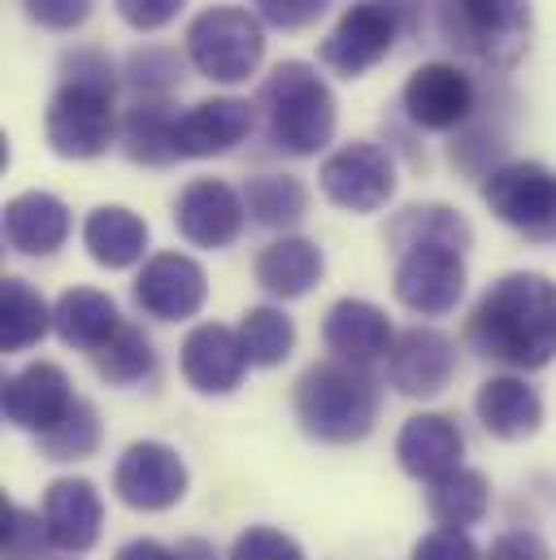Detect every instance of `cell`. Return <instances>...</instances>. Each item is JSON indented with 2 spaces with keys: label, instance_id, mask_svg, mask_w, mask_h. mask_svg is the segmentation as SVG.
Segmentation results:
<instances>
[{
  "label": "cell",
  "instance_id": "cell-1",
  "mask_svg": "<svg viewBox=\"0 0 556 560\" xmlns=\"http://www.w3.org/2000/svg\"><path fill=\"white\" fill-rule=\"evenodd\" d=\"M470 348L509 370H544L556 357V282L531 270L491 282L470 313Z\"/></svg>",
  "mask_w": 556,
  "mask_h": 560
},
{
  "label": "cell",
  "instance_id": "cell-2",
  "mask_svg": "<svg viewBox=\"0 0 556 560\" xmlns=\"http://www.w3.org/2000/svg\"><path fill=\"white\" fill-rule=\"evenodd\" d=\"M114 96H118V70L101 48L66 52L61 57V88L48 101V118H44L53 152L66 161L101 156L118 131Z\"/></svg>",
  "mask_w": 556,
  "mask_h": 560
},
{
  "label": "cell",
  "instance_id": "cell-3",
  "mask_svg": "<svg viewBox=\"0 0 556 560\" xmlns=\"http://www.w3.org/2000/svg\"><path fill=\"white\" fill-rule=\"evenodd\" d=\"M383 392L352 361H317L296 383V418L317 443H361L379 421Z\"/></svg>",
  "mask_w": 556,
  "mask_h": 560
},
{
  "label": "cell",
  "instance_id": "cell-4",
  "mask_svg": "<svg viewBox=\"0 0 556 560\" xmlns=\"http://www.w3.org/2000/svg\"><path fill=\"white\" fill-rule=\"evenodd\" d=\"M262 109L275 148L291 156H313L335 136V96L309 61H278L262 83Z\"/></svg>",
  "mask_w": 556,
  "mask_h": 560
},
{
  "label": "cell",
  "instance_id": "cell-5",
  "mask_svg": "<svg viewBox=\"0 0 556 560\" xmlns=\"http://www.w3.org/2000/svg\"><path fill=\"white\" fill-rule=\"evenodd\" d=\"M426 4L439 39L491 70H509L531 44L526 0H426Z\"/></svg>",
  "mask_w": 556,
  "mask_h": 560
},
{
  "label": "cell",
  "instance_id": "cell-6",
  "mask_svg": "<svg viewBox=\"0 0 556 560\" xmlns=\"http://www.w3.org/2000/svg\"><path fill=\"white\" fill-rule=\"evenodd\" d=\"M417 18H421V0H357L331 26L317 57L344 79H361L392 52L396 35L414 31Z\"/></svg>",
  "mask_w": 556,
  "mask_h": 560
},
{
  "label": "cell",
  "instance_id": "cell-7",
  "mask_svg": "<svg viewBox=\"0 0 556 560\" xmlns=\"http://www.w3.org/2000/svg\"><path fill=\"white\" fill-rule=\"evenodd\" d=\"M266 57L262 18L235 4H213L187 26V61L213 83H244Z\"/></svg>",
  "mask_w": 556,
  "mask_h": 560
},
{
  "label": "cell",
  "instance_id": "cell-8",
  "mask_svg": "<svg viewBox=\"0 0 556 560\" xmlns=\"http://www.w3.org/2000/svg\"><path fill=\"white\" fill-rule=\"evenodd\" d=\"M487 209L531 244H556V174L540 161H509L483 178Z\"/></svg>",
  "mask_w": 556,
  "mask_h": 560
},
{
  "label": "cell",
  "instance_id": "cell-9",
  "mask_svg": "<svg viewBox=\"0 0 556 560\" xmlns=\"http://www.w3.org/2000/svg\"><path fill=\"white\" fill-rule=\"evenodd\" d=\"M322 191L348 213H379L396 196V165L379 143H344L322 161Z\"/></svg>",
  "mask_w": 556,
  "mask_h": 560
},
{
  "label": "cell",
  "instance_id": "cell-10",
  "mask_svg": "<svg viewBox=\"0 0 556 560\" xmlns=\"http://www.w3.org/2000/svg\"><path fill=\"white\" fill-rule=\"evenodd\" d=\"M114 491H118V500L127 509H139V513L174 509L187 495V465H183V456L174 447L143 439V443H131L118 456Z\"/></svg>",
  "mask_w": 556,
  "mask_h": 560
},
{
  "label": "cell",
  "instance_id": "cell-11",
  "mask_svg": "<svg viewBox=\"0 0 556 560\" xmlns=\"http://www.w3.org/2000/svg\"><path fill=\"white\" fill-rule=\"evenodd\" d=\"M465 253L456 248H439V244H421L401 253L396 261V300L405 308H414L421 317H443L461 304L465 295Z\"/></svg>",
  "mask_w": 556,
  "mask_h": 560
},
{
  "label": "cell",
  "instance_id": "cell-12",
  "mask_svg": "<svg viewBox=\"0 0 556 560\" xmlns=\"http://www.w3.org/2000/svg\"><path fill=\"white\" fill-rule=\"evenodd\" d=\"M244 191H235L222 178H196L183 187L174 205V226L196 248H231L244 231Z\"/></svg>",
  "mask_w": 556,
  "mask_h": 560
},
{
  "label": "cell",
  "instance_id": "cell-13",
  "mask_svg": "<svg viewBox=\"0 0 556 560\" xmlns=\"http://www.w3.org/2000/svg\"><path fill=\"white\" fill-rule=\"evenodd\" d=\"M209 279L200 270V261L183 257V253H157L148 257V266L136 279V304L157 317V322H187L205 308Z\"/></svg>",
  "mask_w": 556,
  "mask_h": 560
},
{
  "label": "cell",
  "instance_id": "cell-14",
  "mask_svg": "<svg viewBox=\"0 0 556 560\" xmlns=\"http://www.w3.org/2000/svg\"><path fill=\"white\" fill-rule=\"evenodd\" d=\"M452 374H456V343L443 330L414 326V330L396 335V343L387 352V383L401 396L430 400L452 383Z\"/></svg>",
  "mask_w": 556,
  "mask_h": 560
},
{
  "label": "cell",
  "instance_id": "cell-15",
  "mask_svg": "<svg viewBox=\"0 0 556 560\" xmlns=\"http://www.w3.org/2000/svg\"><path fill=\"white\" fill-rule=\"evenodd\" d=\"M74 387L66 378L61 365L53 361H35L26 370H18L4 383V421L13 430H31V434H48L57 421L74 409Z\"/></svg>",
  "mask_w": 556,
  "mask_h": 560
},
{
  "label": "cell",
  "instance_id": "cell-16",
  "mask_svg": "<svg viewBox=\"0 0 556 560\" xmlns=\"http://www.w3.org/2000/svg\"><path fill=\"white\" fill-rule=\"evenodd\" d=\"M405 114L421 131H456L474 114V83L448 61H430L405 83Z\"/></svg>",
  "mask_w": 556,
  "mask_h": 560
},
{
  "label": "cell",
  "instance_id": "cell-17",
  "mask_svg": "<svg viewBox=\"0 0 556 560\" xmlns=\"http://www.w3.org/2000/svg\"><path fill=\"white\" fill-rule=\"evenodd\" d=\"M178 365H183V378H187L200 396H227V392L240 387V378H244V370H248V357H244L240 330L218 326V322H205V326H196V330L183 339Z\"/></svg>",
  "mask_w": 556,
  "mask_h": 560
},
{
  "label": "cell",
  "instance_id": "cell-18",
  "mask_svg": "<svg viewBox=\"0 0 556 560\" xmlns=\"http://www.w3.org/2000/svg\"><path fill=\"white\" fill-rule=\"evenodd\" d=\"M253 122H257V109L248 101H235V96H218V101H200L196 109L178 114L174 122V152L178 156H222L231 152L235 143H244L253 136Z\"/></svg>",
  "mask_w": 556,
  "mask_h": 560
},
{
  "label": "cell",
  "instance_id": "cell-19",
  "mask_svg": "<svg viewBox=\"0 0 556 560\" xmlns=\"http://www.w3.org/2000/svg\"><path fill=\"white\" fill-rule=\"evenodd\" d=\"M396 456H401L405 474H414L421 482H439V478L461 469L465 434L443 413H417L396 434Z\"/></svg>",
  "mask_w": 556,
  "mask_h": 560
},
{
  "label": "cell",
  "instance_id": "cell-20",
  "mask_svg": "<svg viewBox=\"0 0 556 560\" xmlns=\"http://www.w3.org/2000/svg\"><path fill=\"white\" fill-rule=\"evenodd\" d=\"M322 339H326V348L339 361H352V365H370V361L387 357L392 343H396L387 313L379 304L352 300V295L339 300V304H331V313L322 322Z\"/></svg>",
  "mask_w": 556,
  "mask_h": 560
},
{
  "label": "cell",
  "instance_id": "cell-21",
  "mask_svg": "<svg viewBox=\"0 0 556 560\" xmlns=\"http://www.w3.org/2000/svg\"><path fill=\"white\" fill-rule=\"evenodd\" d=\"M44 522L53 535V548L61 552H88L101 539L105 504L101 491L88 478H57L44 495Z\"/></svg>",
  "mask_w": 556,
  "mask_h": 560
},
{
  "label": "cell",
  "instance_id": "cell-22",
  "mask_svg": "<svg viewBox=\"0 0 556 560\" xmlns=\"http://www.w3.org/2000/svg\"><path fill=\"white\" fill-rule=\"evenodd\" d=\"M4 240L22 257H53L70 240V209L53 191H22L4 205Z\"/></svg>",
  "mask_w": 556,
  "mask_h": 560
},
{
  "label": "cell",
  "instance_id": "cell-23",
  "mask_svg": "<svg viewBox=\"0 0 556 560\" xmlns=\"http://www.w3.org/2000/svg\"><path fill=\"white\" fill-rule=\"evenodd\" d=\"M474 413L487 425V434L518 443V439H531L544 425V400H540V392L526 378L500 374V378H487L478 387Z\"/></svg>",
  "mask_w": 556,
  "mask_h": 560
},
{
  "label": "cell",
  "instance_id": "cell-24",
  "mask_svg": "<svg viewBox=\"0 0 556 560\" xmlns=\"http://www.w3.org/2000/svg\"><path fill=\"white\" fill-rule=\"evenodd\" d=\"M123 317L118 304L96 291V287H70L61 291V300L53 304V330L61 335V343L83 348V352H101L114 335H118Z\"/></svg>",
  "mask_w": 556,
  "mask_h": 560
},
{
  "label": "cell",
  "instance_id": "cell-25",
  "mask_svg": "<svg viewBox=\"0 0 556 560\" xmlns=\"http://www.w3.org/2000/svg\"><path fill=\"white\" fill-rule=\"evenodd\" d=\"M322 270H326L322 248L304 235H282L275 244H266L262 257H257V282L278 300L309 295L322 282Z\"/></svg>",
  "mask_w": 556,
  "mask_h": 560
},
{
  "label": "cell",
  "instance_id": "cell-26",
  "mask_svg": "<svg viewBox=\"0 0 556 560\" xmlns=\"http://www.w3.org/2000/svg\"><path fill=\"white\" fill-rule=\"evenodd\" d=\"M83 248L92 253L96 266L127 270L148 248V222L131 209H123V205H101L83 222Z\"/></svg>",
  "mask_w": 556,
  "mask_h": 560
},
{
  "label": "cell",
  "instance_id": "cell-27",
  "mask_svg": "<svg viewBox=\"0 0 556 560\" xmlns=\"http://www.w3.org/2000/svg\"><path fill=\"white\" fill-rule=\"evenodd\" d=\"M387 244H392V253H409V248H421V244H439V248L465 253L474 244V226L448 205H409V209H401L392 218Z\"/></svg>",
  "mask_w": 556,
  "mask_h": 560
},
{
  "label": "cell",
  "instance_id": "cell-28",
  "mask_svg": "<svg viewBox=\"0 0 556 560\" xmlns=\"http://www.w3.org/2000/svg\"><path fill=\"white\" fill-rule=\"evenodd\" d=\"M174 122L178 114L170 109L165 96H139L123 122V148L139 165H170L178 161L174 152Z\"/></svg>",
  "mask_w": 556,
  "mask_h": 560
},
{
  "label": "cell",
  "instance_id": "cell-29",
  "mask_svg": "<svg viewBox=\"0 0 556 560\" xmlns=\"http://www.w3.org/2000/svg\"><path fill=\"white\" fill-rule=\"evenodd\" d=\"M491 509V487L478 469H456L439 482H430V517L443 526V530H465V526H478Z\"/></svg>",
  "mask_w": 556,
  "mask_h": 560
},
{
  "label": "cell",
  "instance_id": "cell-30",
  "mask_svg": "<svg viewBox=\"0 0 556 560\" xmlns=\"http://www.w3.org/2000/svg\"><path fill=\"white\" fill-rule=\"evenodd\" d=\"M53 326V308L44 304V295L22 279H4L0 295V330H4V352H22L31 343H39Z\"/></svg>",
  "mask_w": 556,
  "mask_h": 560
},
{
  "label": "cell",
  "instance_id": "cell-31",
  "mask_svg": "<svg viewBox=\"0 0 556 560\" xmlns=\"http://www.w3.org/2000/svg\"><path fill=\"white\" fill-rule=\"evenodd\" d=\"M244 205H248L253 222L282 231V226H296L309 213V191L291 174H257L244 187Z\"/></svg>",
  "mask_w": 556,
  "mask_h": 560
},
{
  "label": "cell",
  "instance_id": "cell-32",
  "mask_svg": "<svg viewBox=\"0 0 556 560\" xmlns=\"http://www.w3.org/2000/svg\"><path fill=\"white\" fill-rule=\"evenodd\" d=\"M92 365L109 387H136V383L157 374V352H152V339L139 326L123 322L118 335L101 352H92Z\"/></svg>",
  "mask_w": 556,
  "mask_h": 560
},
{
  "label": "cell",
  "instance_id": "cell-33",
  "mask_svg": "<svg viewBox=\"0 0 556 560\" xmlns=\"http://www.w3.org/2000/svg\"><path fill=\"white\" fill-rule=\"evenodd\" d=\"M240 343H244V357L248 365H262V370H275L291 357L296 348V322L282 313V308H248L244 322H240Z\"/></svg>",
  "mask_w": 556,
  "mask_h": 560
},
{
  "label": "cell",
  "instance_id": "cell-34",
  "mask_svg": "<svg viewBox=\"0 0 556 560\" xmlns=\"http://www.w3.org/2000/svg\"><path fill=\"white\" fill-rule=\"evenodd\" d=\"M101 447V418L88 400H74V409L57 421L48 434H39V452L48 460H88Z\"/></svg>",
  "mask_w": 556,
  "mask_h": 560
},
{
  "label": "cell",
  "instance_id": "cell-35",
  "mask_svg": "<svg viewBox=\"0 0 556 560\" xmlns=\"http://www.w3.org/2000/svg\"><path fill=\"white\" fill-rule=\"evenodd\" d=\"M178 74H183V66L170 48H139L127 61V83L139 96H170L178 88Z\"/></svg>",
  "mask_w": 556,
  "mask_h": 560
},
{
  "label": "cell",
  "instance_id": "cell-36",
  "mask_svg": "<svg viewBox=\"0 0 556 560\" xmlns=\"http://www.w3.org/2000/svg\"><path fill=\"white\" fill-rule=\"evenodd\" d=\"M4 522V560H44L53 535H48V522H39L35 513H26L22 504H4L0 513Z\"/></svg>",
  "mask_w": 556,
  "mask_h": 560
},
{
  "label": "cell",
  "instance_id": "cell-37",
  "mask_svg": "<svg viewBox=\"0 0 556 560\" xmlns=\"http://www.w3.org/2000/svg\"><path fill=\"white\" fill-rule=\"evenodd\" d=\"M231 560H304V552H300V544L291 535H282L275 526H248L235 539Z\"/></svg>",
  "mask_w": 556,
  "mask_h": 560
},
{
  "label": "cell",
  "instance_id": "cell-38",
  "mask_svg": "<svg viewBox=\"0 0 556 560\" xmlns=\"http://www.w3.org/2000/svg\"><path fill=\"white\" fill-rule=\"evenodd\" d=\"M92 4L96 0H22L26 18L39 22L44 31H74L92 18Z\"/></svg>",
  "mask_w": 556,
  "mask_h": 560
},
{
  "label": "cell",
  "instance_id": "cell-39",
  "mask_svg": "<svg viewBox=\"0 0 556 560\" xmlns=\"http://www.w3.org/2000/svg\"><path fill=\"white\" fill-rule=\"evenodd\" d=\"M253 4H257L262 22H270L278 31H300V26L317 22L331 0H253Z\"/></svg>",
  "mask_w": 556,
  "mask_h": 560
},
{
  "label": "cell",
  "instance_id": "cell-40",
  "mask_svg": "<svg viewBox=\"0 0 556 560\" xmlns=\"http://www.w3.org/2000/svg\"><path fill=\"white\" fill-rule=\"evenodd\" d=\"M114 4H118V18L127 26H136V31H161V26H170L183 13L187 0H114Z\"/></svg>",
  "mask_w": 556,
  "mask_h": 560
},
{
  "label": "cell",
  "instance_id": "cell-41",
  "mask_svg": "<svg viewBox=\"0 0 556 560\" xmlns=\"http://www.w3.org/2000/svg\"><path fill=\"white\" fill-rule=\"evenodd\" d=\"M414 560H483V557H478V548H474V539L465 530H443L439 526L426 539H417Z\"/></svg>",
  "mask_w": 556,
  "mask_h": 560
},
{
  "label": "cell",
  "instance_id": "cell-42",
  "mask_svg": "<svg viewBox=\"0 0 556 560\" xmlns=\"http://www.w3.org/2000/svg\"><path fill=\"white\" fill-rule=\"evenodd\" d=\"M487 560H553V552L535 530H509L491 544Z\"/></svg>",
  "mask_w": 556,
  "mask_h": 560
},
{
  "label": "cell",
  "instance_id": "cell-43",
  "mask_svg": "<svg viewBox=\"0 0 556 560\" xmlns=\"http://www.w3.org/2000/svg\"><path fill=\"white\" fill-rule=\"evenodd\" d=\"M114 560H178V552L165 548V544H157V539H131V544L118 548Z\"/></svg>",
  "mask_w": 556,
  "mask_h": 560
},
{
  "label": "cell",
  "instance_id": "cell-44",
  "mask_svg": "<svg viewBox=\"0 0 556 560\" xmlns=\"http://www.w3.org/2000/svg\"><path fill=\"white\" fill-rule=\"evenodd\" d=\"M174 552H178V560H218V552H213L209 539H183Z\"/></svg>",
  "mask_w": 556,
  "mask_h": 560
}]
</instances>
